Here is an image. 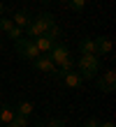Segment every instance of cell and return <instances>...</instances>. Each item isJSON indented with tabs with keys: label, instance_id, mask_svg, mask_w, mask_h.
Instances as JSON below:
<instances>
[{
	"label": "cell",
	"instance_id": "cell-20",
	"mask_svg": "<svg viewBox=\"0 0 116 127\" xmlns=\"http://www.w3.org/2000/svg\"><path fill=\"white\" fill-rule=\"evenodd\" d=\"M12 26H14V21H12V19H2V16H0V30H2V32H7Z\"/></svg>",
	"mask_w": 116,
	"mask_h": 127
},
{
	"label": "cell",
	"instance_id": "cell-22",
	"mask_svg": "<svg viewBox=\"0 0 116 127\" xmlns=\"http://www.w3.org/2000/svg\"><path fill=\"white\" fill-rule=\"evenodd\" d=\"M100 127H114V123H112V120H107V123H102Z\"/></svg>",
	"mask_w": 116,
	"mask_h": 127
},
{
	"label": "cell",
	"instance_id": "cell-9",
	"mask_svg": "<svg viewBox=\"0 0 116 127\" xmlns=\"http://www.w3.org/2000/svg\"><path fill=\"white\" fill-rule=\"evenodd\" d=\"M33 21H35V23H37V26L42 28L44 32L49 30V28H51L53 23H56V19H53V14H49V12H42V14H37V16H35Z\"/></svg>",
	"mask_w": 116,
	"mask_h": 127
},
{
	"label": "cell",
	"instance_id": "cell-10",
	"mask_svg": "<svg viewBox=\"0 0 116 127\" xmlns=\"http://www.w3.org/2000/svg\"><path fill=\"white\" fill-rule=\"evenodd\" d=\"M12 21H14V26H19V28H26L30 21H33V16H30L28 12H23V9H19L16 14L12 16Z\"/></svg>",
	"mask_w": 116,
	"mask_h": 127
},
{
	"label": "cell",
	"instance_id": "cell-5",
	"mask_svg": "<svg viewBox=\"0 0 116 127\" xmlns=\"http://www.w3.org/2000/svg\"><path fill=\"white\" fill-rule=\"evenodd\" d=\"M33 67L35 69H40V72H46V74H56V65L51 63V58L49 56H37L35 60H33Z\"/></svg>",
	"mask_w": 116,
	"mask_h": 127
},
{
	"label": "cell",
	"instance_id": "cell-2",
	"mask_svg": "<svg viewBox=\"0 0 116 127\" xmlns=\"http://www.w3.org/2000/svg\"><path fill=\"white\" fill-rule=\"evenodd\" d=\"M14 51H16V56L21 58V60H30V63H33L37 56H42L40 51H37L35 42L28 39V37H19V39H14Z\"/></svg>",
	"mask_w": 116,
	"mask_h": 127
},
{
	"label": "cell",
	"instance_id": "cell-18",
	"mask_svg": "<svg viewBox=\"0 0 116 127\" xmlns=\"http://www.w3.org/2000/svg\"><path fill=\"white\" fill-rule=\"evenodd\" d=\"M42 127H65V120L63 118H51V120L42 123Z\"/></svg>",
	"mask_w": 116,
	"mask_h": 127
},
{
	"label": "cell",
	"instance_id": "cell-13",
	"mask_svg": "<svg viewBox=\"0 0 116 127\" xmlns=\"http://www.w3.org/2000/svg\"><path fill=\"white\" fill-rule=\"evenodd\" d=\"M79 53H95V44H93L91 37H84V39L79 42Z\"/></svg>",
	"mask_w": 116,
	"mask_h": 127
},
{
	"label": "cell",
	"instance_id": "cell-24",
	"mask_svg": "<svg viewBox=\"0 0 116 127\" xmlns=\"http://www.w3.org/2000/svg\"><path fill=\"white\" fill-rule=\"evenodd\" d=\"M2 12H5V5H2V2H0V16H2Z\"/></svg>",
	"mask_w": 116,
	"mask_h": 127
},
{
	"label": "cell",
	"instance_id": "cell-11",
	"mask_svg": "<svg viewBox=\"0 0 116 127\" xmlns=\"http://www.w3.org/2000/svg\"><path fill=\"white\" fill-rule=\"evenodd\" d=\"M23 32H26V37H28V39H35V37H40L44 30H42V28L35 23V21H30V23H28L26 28H23Z\"/></svg>",
	"mask_w": 116,
	"mask_h": 127
},
{
	"label": "cell",
	"instance_id": "cell-1",
	"mask_svg": "<svg viewBox=\"0 0 116 127\" xmlns=\"http://www.w3.org/2000/svg\"><path fill=\"white\" fill-rule=\"evenodd\" d=\"M77 67H79L81 79H95L98 72H100V56H95V53H84L79 58V63H77Z\"/></svg>",
	"mask_w": 116,
	"mask_h": 127
},
{
	"label": "cell",
	"instance_id": "cell-23",
	"mask_svg": "<svg viewBox=\"0 0 116 127\" xmlns=\"http://www.w3.org/2000/svg\"><path fill=\"white\" fill-rule=\"evenodd\" d=\"M40 2H44V5H49V2H56V0H40Z\"/></svg>",
	"mask_w": 116,
	"mask_h": 127
},
{
	"label": "cell",
	"instance_id": "cell-4",
	"mask_svg": "<svg viewBox=\"0 0 116 127\" xmlns=\"http://www.w3.org/2000/svg\"><path fill=\"white\" fill-rule=\"evenodd\" d=\"M46 56H49L51 58V63L53 65H60V63H63V60H67V58H70V49L65 46V44H60V42H56V44H53V46H51V51H49V53H46Z\"/></svg>",
	"mask_w": 116,
	"mask_h": 127
},
{
	"label": "cell",
	"instance_id": "cell-16",
	"mask_svg": "<svg viewBox=\"0 0 116 127\" xmlns=\"http://www.w3.org/2000/svg\"><path fill=\"white\" fill-rule=\"evenodd\" d=\"M46 35H49V37H53V39L58 42V37H63V30L58 28V23H53V26L49 28V30H46Z\"/></svg>",
	"mask_w": 116,
	"mask_h": 127
},
{
	"label": "cell",
	"instance_id": "cell-19",
	"mask_svg": "<svg viewBox=\"0 0 116 127\" xmlns=\"http://www.w3.org/2000/svg\"><path fill=\"white\" fill-rule=\"evenodd\" d=\"M7 35H9L12 39H19V37H23V28H19V26H12L9 30H7Z\"/></svg>",
	"mask_w": 116,
	"mask_h": 127
},
{
	"label": "cell",
	"instance_id": "cell-15",
	"mask_svg": "<svg viewBox=\"0 0 116 127\" xmlns=\"http://www.w3.org/2000/svg\"><path fill=\"white\" fill-rule=\"evenodd\" d=\"M5 127H28V118L14 116V120H12V123H5Z\"/></svg>",
	"mask_w": 116,
	"mask_h": 127
},
{
	"label": "cell",
	"instance_id": "cell-12",
	"mask_svg": "<svg viewBox=\"0 0 116 127\" xmlns=\"http://www.w3.org/2000/svg\"><path fill=\"white\" fill-rule=\"evenodd\" d=\"M14 116H16V111H14L12 106H0V123H12L14 120Z\"/></svg>",
	"mask_w": 116,
	"mask_h": 127
},
{
	"label": "cell",
	"instance_id": "cell-3",
	"mask_svg": "<svg viewBox=\"0 0 116 127\" xmlns=\"http://www.w3.org/2000/svg\"><path fill=\"white\" fill-rule=\"evenodd\" d=\"M95 86H98L100 93H114V88H116V72L114 69H107L102 76L95 81Z\"/></svg>",
	"mask_w": 116,
	"mask_h": 127
},
{
	"label": "cell",
	"instance_id": "cell-21",
	"mask_svg": "<svg viewBox=\"0 0 116 127\" xmlns=\"http://www.w3.org/2000/svg\"><path fill=\"white\" fill-rule=\"evenodd\" d=\"M84 127H100V123L95 120V118H91V120H86V123H84Z\"/></svg>",
	"mask_w": 116,
	"mask_h": 127
},
{
	"label": "cell",
	"instance_id": "cell-7",
	"mask_svg": "<svg viewBox=\"0 0 116 127\" xmlns=\"http://www.w3.org/2000/svg\"><path fill=\"white\" fill-rule=\"evenodd\" d=\"M93 44H95V56H109L112 53V39L109 37H95Z\"/></svg>",
	"mask_w": 116,
	"mask_h": 127
},
{
	"label": "cell",
	"instance_id": "cell-25",
	"mask_svg": "<svg viewBox=\"0 0 116 127\" xmlns=\"http://www.w3.org/2000/svg\"><path fill=\"white\" fill-rule=\"evenodd\" d=\"M0 51H2V44H0Z\"/></svg>",
	"mask_w": 116,
	"mask_h": 127
},
{
	"label": "cell",
	"instance_id": "cell-6",
	"mask_svg": "<svg viewBox=\"0 0 116 127\" xmlns=\"http://www.w3.org/2000/svg\"><path fill=\"white\" fill-rule=\"evenodd\" d=\"M35 46H37V51H40V53H49V51H51V46H53V44H56V39H53V37H49V35H46V32H42L40 37H35Z\"/></svg>",
	"mask_w": 116,
	"mask_h": 127
},
{
	"label": "cell",
	"instance_id": "cell-17",
	"mask_svg": "<svg viewBox=\"0 0 116 127\" xmlns=\"http://www.w3.org/2000/svg\"><path fill=\"white\" fill-rule=\"evenodd\" d=\"M67 5H70V9H74V12H81L84 7H86V0H67Z\"/></svg>",
	"mask_w": 116,
	"mask_h": 127
},
{
	"label": "cell",
	"instance_id": "cell-8",
	"mask_svg": "<svg viewBox=\"0 0 116 127\" xmlns=\"http://www.w3.org/2000/svg\"><path fill=\"white\" fill-rule=\"evenodd\" d=\"M60 79H63V83L67 86V88H79L81 86V74L79 72H74V69H70V72H65V74H60Z\"/></svg>",
	"mask_w": 116,
	"mask_h": 127
},
{
	"label": "cell",
	"instance_id": "cell-14",
	"mask_svg": "<svg viewBox=\"0 0 116 127\" xmlns=\"http://www.w3.org/2000/svg\"><path fill=\"white\" fill-rule=\"evenodd\" d=\"M14 111H16V116H23V118H28L30 113H33V104H30V102H21V104H19V106L14 109Z\"/></svg>",
	"mask_w": 116,
	"mask_h": 127
}]
</instances>
